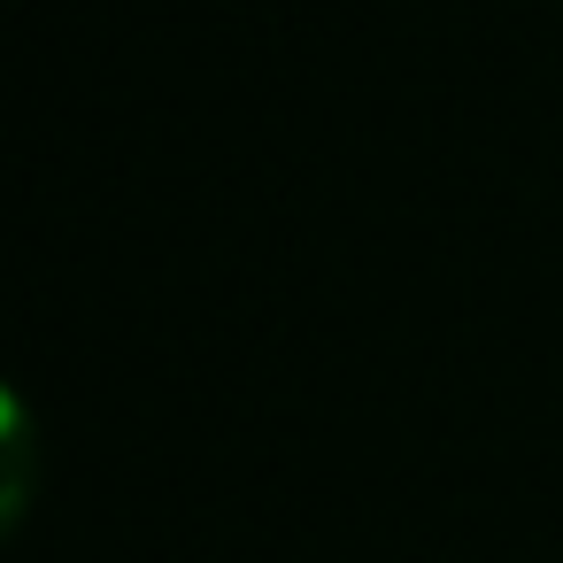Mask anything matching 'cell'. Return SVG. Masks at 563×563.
<instances>
[{"label":"cell","instance_id":"obj_1","mask_svg":"<svg viewBox=\"0 0 563 563\" xmlns=\"http://www.w3.org/2000/svg\"><path fill=\"white\" fill-rule=\"evenodd\" d=\"M0 432H9V494H0V517H24V501H32V417H24V401H9V417H0Z\"/></svg>","mask_w":563,"mask_h":563}]
</instances>
